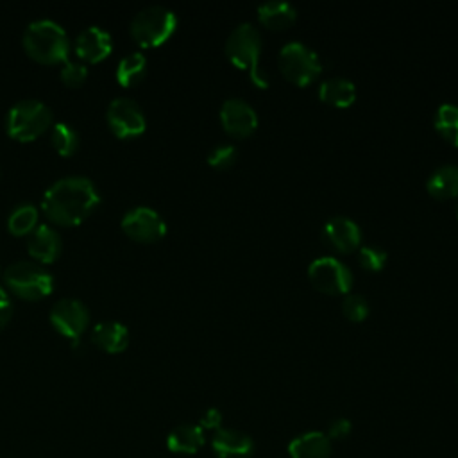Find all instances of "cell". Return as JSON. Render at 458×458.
<instances>
[{
    "label": "cell",
    "mask_w": 458,
    "mask_h": 458,
    "mask_svg": "<svg viewBox=\"0 0 458 458\" xmlns=\"http://www.w3.org/2000/svg\"><path fill=\"white\" fill-rule=\"evenodd\" d=\"M59 77H61V81H63L66 86L77 88V86H81V84L86 81V77H88V68H86V64H84L82 61L66 59V61L63 63V68H61V72H59Z\"/></svg>",
    "instance_id": "cell-29"
},
{
    "label": "cell",
    "mask_w": 458,
    "mask_h": 458,
    "mask_svg": "<svg viewBox=\"0 0 458 458\" xmlns=\"http://www.w3.org/2000/svg\"><path fill=\"white\" fill-rule=\"evenodd\" d=\"M177 27V16L165 5H147L140 9L129 25L131 36L141 47H157L165 43Z\"/></svg>",
    "instance_id": "cell-5"
},
{
    "label": "cell",
    "mask_w": 458,
    "mask_h": 458,
    "mask_svg": "<svg viewBox=\"0 0 458 458\" xmlns=\"http://www.w3.org/2000/svg\"><path fill=\"white\" fill-rule=\"evenodd\" d=\"M38 208L34 204H29V202H23V204H18L11 213H9V218H7V229L11 234L14 236H25V234H30L39 224H38Z\"/></svg>",
    "instance_id": "cell-23"
},
{
    "label": "cell",
    "mask_w": 458,
    "mask_h": 458,
    "mask_svg": "<svg viewBox=\"0 0 458 458\" xmlns=\"http://www.w3.org/2000/svg\"><path fill=\"white\" fill-rule=\"evenodd\" d=\"M236 147L234 145H229V143H220V145H215L209 154H208V163L215 168H227L234 163L236 159Z\"/></svg>",
    "instance_id": "cell-30"
},
{
    "label": "cell",
    "mask_w": 458,
    "mask_h": 458,
    "mask_svg": "<svg viewBox=\"0 0 458 458\" xmlns=\"http://www.w3.org/2000/svg\"><path fill=\"white\" fill-rule=\"evenodd\" d=\"M88 322L89 311L86 304L79 299H59L50 310V324L54 326V329L75 344L82 336Z\"/></svg>",
    "instance_id": "cell-11"
},
{
    "label": "cell",
    "mask_w": 458,
    "mask_h": 458,
    "mask_svg": "<svg viewBox=\"0 0 458 458\" xmlns=\"http://www.w3.org/2000/svg\"><path fill=\"white\" fill-rule=\"evenodd\" d=\"M456 216H458V204H456Z\"/></svg>",
    "instance_id": "cell-34"
},
{
    "label": "cell",
    "mask_w": 458,
    "mask_h": 458,
    "mask_svg": "<svg viewBox=\"0 0 458 458\" xmlns=\"http://www.w3.org/2000/svg\"><path fill=\"white\" fill-rule=\"evenodd\" d=\"M220 424H222V411L216 410V408H208L202 415H200V420H199V426L202 429H220Z\"/></svg>",
    "instance_id": "cell-32"
},
{
    "label": "cell",
    "mask_w": 458,
    "mask_h": 458,
    "mask_svg": "<svg viewBox=\"0 0 458 458\" xmlns=\"http://www.w3.org/2000/svg\"><path fill=\"white\" fill-rule=\"evenodd\" d=\"M122 231L134 242L148 243L165 236L166 222L150 206H134L122 216Z\"/></svg>",
    "instance_id": "cell-10"
},
{
    "label": "cell",
    "mask_w": 458,
    "mask_h": 458,
    "mask_svg": "<svg viewBox=\"0 0 458 458\" xmlns=\"http://www.w3.org/2000/svg\"><path fill=\"white\" fill-rule=\"evenodd\" d=\"M211 447L216 458H252L254 440L238 429L220 428L215 431Z\"/></svg>",
    "instance_id": "cell-15"
},
{
    "label": "cell",
    "mask_w": 458,
    "mask_h": 458,
    "mask_svg": "<svg viewBox=\"0 0 458 458\" xmlns=\"http://www.w3.org/2000/svg\"><path fill=\"white\" fill-rule=\"evenodd\" d=\"M331 451V440L322 431L302 433L288 444L290 458H329Z\"/></svg>",
    "instance_id": "cell-17"
},
{
    "label": "cell",
    "mask_w": 458,
    "mask_h": 458,
    "mask_svg": "<svg viewBox=\"0 0 458 458\" xmlns=\"http://www.w3.org/2000/svg\"><path fill=\"white\" fill-rule=\"evenodd\" d=\"M322 238L331 249L338 252H351L360 247L361 231L352 218L335 215L322 225Z\"/></svg>",
    "instance_id": "cell-13"
},
{
    "label": "cell",
    "mask_w": 458,
    "mask_h": 458,
    "mask_svg": "<svg viewBox=\"0 0 458 458\" xmlns=\"http://www.w3.org/2000/svg\"><path fill=\"white\" fill-rule=\"evenodd\" d=\"M352 431V424L349 419L345 417H338V419H333L327 426V438L329 440H344L351 435Z\"/></svg>",
    "instance_id": "cell-31"
},
{
    "label": "cell",
    "mask_w": 458,
    "mask_h": 458,
    "mask_svg": "<svg viewBox=\"0 0 458 458\" xmlns=\"http://www.w3.org/2000/svg\"><path fill=\"white\" fill-rule=\"evenodd\" d=\"M369 302L363 295L360 293H347L344 299H342V311L344 315L349 318V320H354V322H360L363 318H367L369 315Z\"/></svg>",
    "instance_id": "cell-28"
},
{
    "label": "cell",
    "mask_w": 458,
    "mask_h": 458,
    "mask_svg": "<svg viewBox=\"0 0 458 458\" xmlns=\"http://www.w3.org/2000/svg\"><path fill=\"white\" fill-rule=\"evenodd\" d=\"M100 204V193L91 179L66 175L52 182L41 199L45 216L57 225H77Z\"/></svg>",
    "instance_id": "cell-1"
},
{
    "label": "cell",
    "mask_w": 458,
    "mask_h": 458,
    "mask_svg": "<svg viewBox=\"0 0 458 458\" xmlns=\"http://www.w3.org/2000/svg\"><path fill=\"white\" fill-rule=\"evenodd\" d=\"M204 442V429L199 424H179L166 437V447L177 454H195Z\"/></svg>",
    "instance_id": "cell-20"
},
{
    "label": "cell",
    "mask_w": 458,
    "mask_h": 458,
    "mask_svg": "<svg viewBox=\"0 0 458 458\" xmlns=\"http://www.w3.org/2000/svg\"><path fill=\"white\" fill-rule=\"evenodd\" d=\"M50 141H52V147L57 150V154L61 156H72L77 147H79V134L77 131L66 123V122H57L50 127Z\"/></svg>",
    "instance_id": "cell-26"
},
{
    "label": "cell",
    "mask_w": 458,
    "mask_h": 458,
    "mask_svg": "<svg viewBox=\"0 0 458 458\" xmlns=\"http://www.w3.org/2000/svg\"><path fill=\"white\" fill-rule=\"evenodd\" d=\"M224 50L233 64L249 72V77L256 86H268V77L259 66L261 34L250 21H242L229 32Z\"/></svg>",
    "instance_id": "cell-3"
},
{
    "label": "cell",
    "mask_w": 458,
    "mask_h": 458,
    "mask_svg": "<svg viewBox=\"0 0 458 458\" xmlns=\"http://www.w3.org/2000/svg\"><path fill=\"white\" fill-rule=\"evenodd\" d=\"M73 48L81 61L98 63L111 54L113 39L106 29L98 25H89L77 34L73 41Z\"/></svg>",
    "instance_id": "cell-14"
},
{
    "label": "cell",
    "mask_w": 458,
    "mask_h": 458,
    "mask_svg": "<svg viewBox=\"0 0 458 458\" xmlns=\"http://www.w3.org/2000/svg\"><path fill=\"white\" fill-rule=\"evenodd\" d=\"M318 97L326 104H331L336 107H345L354 102L356 86L351 79H347L344 75H331L318 84Z\"/></svg>",
    "instance_id": "cell-19"
},
{
    "label": "cell",
    "mask_w": 458,
    "mask_h": 458,
    "mask_svg": "<svg viewBox=\"0 0 458 458\" xmlns=\"http://www.w3.org/2000/svg\"><path fill=\"white\" fill-rule=\"evenodd\" d=\"M386 258H388L386 250L379 245H361L360 252H358L360 265L367 270H372V272L381 270L386 263Z\"/></svg>",
    "instance_id": "cell-27"
},
{
    "label": "cell",
    "mask_w": 458,
    "mask_h": 458,
    "mask_svg": "<svg viewBox=\"0 0 458 458\" xmlns=\"http://www.w3.org/2000/svg\"><path fill=\"white\" fill-rule=\"evenodd\" d=\"M220 122L229 134L243 138L254 132L258 125V114L247 100L240 97H229L220 107Z\"/></svg>",
    "instance_id": "cell-12"
},
{
    "label": "cell",
    "mask_w": 458,
    "mask_h": 458,
    "mask_svg": "<svg viewBox=\"0 0 458 458\" xmlns=\"http://www.w3.org/2000/svg\"><path fill=\"white\" fill-rule=\"evenodd\" d=\"M54 125L50 107L38 98L16 102L5 116V129L13 140L32 141Z\"/></svg>",
    "instance_id": "cell-4"
},
{
    "label": "cell",
    "mask_w": 458,
    "mask_h": 458,
    "mask_svg": "<svg viewBox=\"0 0 458 458\" xmlns=\"http://www.w3.org/2000/svg\"><path fill=\"white\" fill-rule=\"evenodd\" d=\"M91 340L102 351L116 354L125 351V347L129 345V329L122 322L104 320L93 327Z\"/></svg>",
    "instance_id": "cell-18"
},
{
    "label": "cell",
    "mask_w": 458,
    "mask_h": 458,
    "mask_svg": "<svg viewBox=\"0 0 458 458\" xmlns=\"http://www.w3.org/2000/svg\"><path fill=\"white\" fill-rule=\"evenodd\" d=\"M426 188L435 199L458 197V165L445 163L437 166L428 177Z\"/></svg>",
    "instance_id": "cell-21"
},
{
    "label": "cell",
    "mask_w": 458,
    "mask_h": 458,
    "mask_svg": "<svg viewBox=\"0 0 458 458\" xmlns=\"http://www.w3.org/2000/svg\"><path fill=\"white\" fill-rule=\"evenodd\" d=\"M147 70V59L141 52L125 54L116 64V81L122 86H132L140 82Z\"/></svg>",
    "instance_id": "cell-25"
},
{
    "label": "cell",
    "mask_w": 458,
    "mask_h": 458,
    "mask_svg": "<svg viewBox=\"0 0 458 458\" xmlns=\"http://www.w3.org/2000/svg\"><path fill=\"white\" fill-rule=\"evenodd\" d=\"M258 16L263 25L270 29H283L295 20L297 9L286 0H267L258 5Z\"/></svg>",
    "instance_id": "cell-22"
},
{
    "label": "cell",
    "mask_w": 458,
    "mask_h": 458,
    "mask_svg": "<svg viewBox=\"0 0 458 458\" xmlns=\"http://www.w3.org/2000/svg\"><path fill=\"white\" fill-rule=\"evenodd\" d=\"M23 48L38 63L57 64L68 59L70 39L57 21L39 18L25 27Z\"/></svg>",
    "instance_id": "cell-2"
},
{
    "label": "cell",
    "mask_w": 458,
    "mask_h": 458,
    "mask_svg": "<svg viewBox=\"0 0 458 458\" xmlns=\"http://www.w3.org/2000/svg\"><path fill=\"white\" fill-rule=\"evenodd\" d=\"M437 132L449 143L458 147V104L444 102L437 107L433 118Z\"/></svg>",
    "instance_id": "cell-24"
},
{
    "label": "cell",
    "mask_w": 458,
    "mask_h": 458,
    "mask_svg": "<svg viewBox=\"0 0 458 458\" xmlns=\"http://www.w3.org/2000/svg\"><path fill=\"white\" fill-rule=\"evenodd\" d=\"M61 234L50 227L48 224H39L30 234L27 242V252L38 263H52L61 254Z\"/></svg>",
    "instance_id": "cell-16"
},
{
    "label": "cell",
    "mask_w": 458,
    "mask_h": 458,
    "mask_svg": "<svg viewBox=\"0 0 458 458\" xmlns=\"http://www.w3.org/2000/svg\"><path fill=\"white\" fill-rule=\"evenodd\" d=\"M106 120L113 134L123 140L140 136L147 127V120L141 106L129 97L113 98L107 106Z\"/></svg>",
    "instance_id": "cell-9"
},
{
    "label": "cell",
    "mask_w": 458,
    "mask_h": 458,
    "mask_svg": "<svg viewBox=\"0 0 458 458\" xmlns=\"http://www.w3.org/2000/svg\"><path fill=\"white\" fill-rule=\"evenodd\" d=\"M308 277L311 284L329 295L347 293L352 284L349 267L335 256H318L308 265Z\"/></svg>",
    "instance_id": "cell-8"
},
{
    "label": "cell",
    "mask_w": 458,
    "mask_h": 458,
    "mask_svg": "<svg viewBox=\"0 0 458 458\" xmlns=\"http://www.w3.org/2000/svg\"><path fill=\"white\" fill-rule=\"evenodd\" d=\"M5 286L18 297L38 301L47 297L54 288V277L39 263L14 261L4 272Z\"/></svg>",
    "instance_id": "cell-6"
},
{
    "label": "cell",
    "mask_w": 458,
    "mask_h": 458,
    "mask_svg": "<svg viewBox=\"0 0 458 458\" xmlns=\"http://www.w3.org/2000/svg\"><path fill=\"white\" fill-rule=\"evenodd\" d=\"M277 64L283 75L299 86L311 82L322 70L317 52L297 39L286 41L279 48Z\"/></svg>",
    "instance_id": "cell-7"
},
{
    "label": "cell",
    "mask_w": 458,
    "mask_h": 458,
    "mask_svg": "<svg viewBox=\"0 0 458 458\" xmlns=\"http://www.w3.org/2000/svg\"><path fill=\"white\" fill-rule=\"evenodd\" d=\"M13 317V302L9 293L0 286V331L7 326Z\"/></svg>",
    "instance_id": "cell-33"
}]
</instances>
